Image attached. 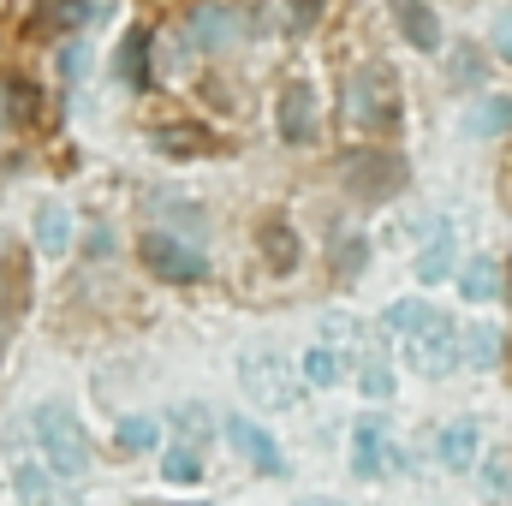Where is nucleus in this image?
Instances as JSON below:
<instances>
[{"instance_id": "473e14b6", "label": "nucleus", "mask_w": 512, "mask_h": 506, "mask_svg": "<svg viewBox=\"0 0 512 506\" xmlns=\"http://www.w3.org/2000/svg\"><path fill=\"white\" fill-rule=\"evenodd\" d=\"M489 42H495V54H501V60H512V12H501V18H495Z\"/></svg>"}, {"instance_id": "2eb2a0df", "label": "nucleus", "mask_w": 512, "mask_h": 506, "mask_svg": "<svg viewBox=\"0 0 512 506\" xmlns=\"http://www.w3.org/2000/svg\"><path fill=\"white\" fill-rule=\"evenodd\" d=\"M0 96H6V120H12V126H36V120H42V96H36L30 78L6 72V78H0Z\"/></svg>"}, {"instance_id": "4468645a", "label": "nucleus", "mask_w": 512, "mask_h": 506, "mask_svg": "<svg viewBox=\"0 0 512 506\" xmlns=\"http://www.w3.org/2000/svg\"><path fill=\"white\" fill-rule=\"evenodd\" d=\"M459 292H465L471 304H489V298H501V292H507V274H501V262H495V256H471V262L459 268Z\"/></svg>"}, {"instance_id": "5701e85b", "label": "nucleus", "mask_w": 512, "mask_h": 506, "mask_svg": "<svg viewBox=\"0 0 512 506\" xmlns=\"http://www.w3.org/2000/svg\"><path fill=\"white\" fill-rule=\"evenodd\" d=\"M304 381H310V387H340V381H346V358L316 340V346L304 352Z\"/></svg>"}, {"instance_id": "f704fd0d", "label": "nucleus", "mask_w": 512, "mask_h": 506, "mask_svg": "<svg viewBox=\"0 0 512 506\" xmlns=\"http://www.w3.org/2000/svg\"><path fill=\"white\" fill-rule=\"evenodd\" d=\"M185 506H203V501H185Z\"/></svg>"}, {"instance_id": "423d86ee", "label": "nucleus", "mask_w": 512, "mask_h": 506, "mask_svg": "<svg viewBox=\"0 0 512 506\" xmlns=\"http://www.w3.org/2000/svg\"><path fill=\"white\" fill-rule=\"evenodd\" d=\"M405 358H411L417 376H453V370L465 364V346H459V328L447 322V310H441L423 334L405 340Z\"/></svg>"}, {"instance_id": "f8f14e48", "label": "nucleus", "mask_w": 512, "mask_h": 506, "mask_svg": "<svg viewBox=\"0 0 512 506\" xmlns=\"http://www.w3.org/2000/svg\"><path fill=\"white\" fill-rule=\"evenodd\" d=\"M483 459V429L471 423V417H453L447 429H441V465L447 471H471Z\"/></svg>"}, {"instance_id": "6e6552de", "label": "nucleus", "mask_w": 512, "mask_h": 506, "mask_svg": "<svg viewBox=\"0 0 512 506\" xmlns=\"http://www.w3.org/2000/svg\"><path fill=\"white\" fill-rule=\"evenodd\" d=\"M387 471H399V453H393V441H387V417L370 411V417L352 429V477H358V483H382Z\"/></svg>"}, {"instance_id": "20e7f679", "label": "nucleus", "mask_w": 512, "mask_h": 506, "mask_svg": "<svg viewBox=\"0 0 512 506\" xmlns=\"http://www.w3.org/2000/svg\"><path fill=\"white\" fill-rule=\"evenodd\" d=\"M239 381H245V393H251L262 411H292L298 405V370L274 346H251L239 358Z\"/></svg>"}, {"instance_id": "39448f33", "label": "nucleus", "mask_w": 512, "mask_h": 506, "mask_svg": "<svg viewBox=\"0 0 512 506\" xmlns=\"http://www.w3.org/2000/svg\"><path fill=\"white\" fill-rule=\"evenodd\" d=\"M137 262H143L155 280H173V286H191V280L209 274L203 251L185 245V239H173V233H143V239H137Z\"/></svg>"}, {"instance_id": "a211bd4d", "label": "nucleus", "mask_w": 512, "mask_h": 506, "mask_svg": "<svg viewBox=\"0 0 512 506\" xmlns=\"http://www.w3.org/2000/svg\"><path fill=\"white\" fill-rule=\"evenodd\" d=\"M90 18H96L90 0H48V6H36L30 30H78V24H90Z\"/></svg>"}, {"instance_id": "cd10ccee", "label": "nucleus", "mask_w": 512, "mask_h": 506, "mask_svg": "<svg viewBox=\"0 0 512 506\" xmlns=\"http://www.w3.org/2000/svg\"><path fill=\"white\" fill-rule=\"evenodd\" d=\"M173 429H179L185 447L203 453V441H209V411H203V405H185V411H173Z\"/></svg>"}, {"instance_id": "7c9ffc66", "label": "nucleus", "mask_w": 512, "mask_h": 506, "mask_svg": "<svg viewBox=\"0 0 512 506\" xmlns=\"http://www.w3.org/2000/svg\"><path fill=\"white\" fill-rule=\"evenodd\" d=\"M483 78V54L477 48H459L453 54V84H477Z\"/></svg>"}, {"instance_id": "dca6fc26", "label": "nucleus", "mask_w": 512, "mask_h": 506, "mask_svg": "<svg viewBox=\"0 0 512 506\" xmlns=\"http://www.w3.org/2000/svg\"><path fill=\"white\" fill-rule=\"evenodd\" d=\"M453 227H447V221H441V227H435V233H429V245H423V256H417V280H423V286H435V280H447V274H453Z\"/></svg>"}, {"instance_id": "72a5a7b5", "label": "nucleus", "mask_w": 512, "mask_h": 506, "mask_svg": "<svg viewBox=\"0 0 512 506\" xmlns=\"http://www.w3.org/2000/svg\"><path fill=\"white\" fill-rule=\"evenodd\" d=\"M358 262H364V239H346L340 245V274H358Z\"/></svg>"}, {"instance_id": "9d476101", "label": "nucleus", "mask_w": 512, "mask_h": 506, "mask_svg": "<svg viewBox=\"0 0 512 506\" xmlns=\"http://www.w3.org/2000/svg\"><path fill=\"white\" fill-rule=\"evenodd\" d=\"M274 126H280V143H310L316 137V90L310 84H286L280 108H274Z\"/></svg>"}, {"instance_id": "f03ea898", "label": "nucleus", "mask_w": 512, "mask_h": 506, "mask_svg": "<svg viewBox=\"0 0 512 506\" xmlns=\"http://www.w3.org/2000/svg\"><path fill=\"white\" fill-rule=\"evenodd\" d=\"M399 114H405V102H399V78L387 72V66H358L352 78H346V120L358 131H399Z\"/></svg>"}, {"instance_id": "a878e982", "label": "nucleus", "mask_w": 512, "mask_h": 506, "mask_svg": "<svg viewBox=\"0 0 512 506\" xmlns=\"http://www.w3.org/2000/svg\"><path fill=\"white\" fill-rule=\"evenodd\" d=\"M161 477H167V483H197V477H203V453L179 441V447L161 459Z\"/></svg>"}, {"instance_id": "4be33fe9", "label": "nucleus", "mask_w": 512, "mask_h": 506, "mask_svg": "<svg viewBox=\"0 0 512 506\" xmlns=\"http://www.w3.org/2000/svg\"><path fill=\"white\" fill-rule=\"evenodd\" d=\"M256 239H262V256H268L280 274H286V268H298V233H292L286 221H262V233H256Z\"/></svg>"}, {"instance_id": "ddd939ff", "label": "nucleus", "mask_w": 512, "mask_h": 506, "mask_svg": "<svg viewBox=\"0 0 512 506\" xmlns=\"http://www.w3.org/2000/svg\"><path fill=\"white\" fill-rule=\"evenodd\" d=\"M114 72H120V84H126L131 96H143V90H149V30H143V24H131V30H126Z\"/></svg>"}, {"instance_id": "f3484780", "label": "nucleus", "mask_w": 512, "mask_h": 506, "mask_svg": "<svg viewBox=\"0 0 512 506\" xmlns=\"http://www.w3.org/2000/svg\"><path fill=\"white\" fill-rule=\"evenodd\" d=\"M471 137H507L512 131V96H477V108L465 114Z\"/></svg>"}, {"instance_id": "aec40b11", "label": "nucleus", "mask_w": 512, "mask_h": 506, "mask_svg": "<svg viewBox=\"0 0 512 506\" xmlns=\"http://www.w3.org/2000/svg\"><path fill=\"white\" fill-rule=\"evenodd\" d=\"M435 316H441L435 304H423V298H399V304H387L382 322L393 328V334H399V340H411V334H423V328H429Z\"/></svg>"}, {"instance_id": "b1692460", "label": "nucleus", "mask_w": 512, "mask_h": 506, "mask_svg": "<svg viewBox=\"0 0 512 506\" xmlns=\"http://www.w3.org/2000/svg\"><path fill=\"white\" fill-rule=\"evenodd\" d=\"M12 483H18L24 506H66V501H60V489H54V471H48V465H42V471H36V465H18V477H12Z\"/></svg>"}, {"instance_id": "c756f323", "label": "nucleus", "mask_w": 512, "mask_h": 506, "mask_svg": "<svg viewBox=\"0 0 512 506\" xmlns=\"http://www.w3.org/2000/svg\"><path fill=\"white\" fill-rule=\"evenodd\" d=\"M358 387H364L370 399H393V370H387L382 358H364V370H358Z\"/></svg>"}, {"instance_id": "2f4dec72", "label": "nucleus", "mask_w": 512, "mask_h": 506, "mask_svg": "<svg viewBox=\"0 0 512 506\" xmlns=\"http://www.w3.org/2000/svg\"><path fill=\"white\" fill-rule=\"evenodd\" d=\"M322 6H328V0H286V18H292L298 30H310V24L322 18Z\"/></svg>"}, {"instance_id": "1a4fd4ad", "label": "nucleus", "mask_w": 512, "mask_h": 506, "mask_svg": "<svg viewBox=\"0 0 512 506\" xmlns=\"http://www.w3.org/2000/svg\"><path fill=\"white\" fill-rule=\"evenodd\" d=\"M227 441L251 459L262 477H286V459H280V441L262 429V423H251V417H227Z\"/></svg>"}, {"instance_id": "412c9836", "label": "nucleus", "mask_w": 512, "mask_h": 506, "mask_svg": "<svg viewBox=\"0 0 512 506\" xmlns=\"http://www.w3.org/2000/svg\"><path fill=\"white\" fill-rule=\"evenodd\" d=\"M459 346H465V364H471V370H495V364H501V334H495L489 322L465 328V334H459Z\"/></svg>"}, {"instance_id": "7ed1b4c3", "label": "nucleus", "mask_w": 512, "mask_h": 506, "mask_svg": "<svg viewBox=\"0 0 512 506\" xmlns=\"http://www.w3.org/2000/svg\"><path fill=\"white\" fill-rule=\"evenodd\" d=\"M405 155H393L382 143H370V149H352L346 161H340V179H346V191L358 197V203H387V197H399L405 191Z\"/></svg>"}, {"instance_id": "393cba45", "label": "nucleus", "mask_w": 512, "mask_h": 506, "mask_svg": "<svg viewBox=\"0 0 512 506\" xmlns=\"http://www.w3.org/2000/svg\"><path fill=\"white\" fill-rule=\"evenodd\" d=\"M155 149H161V155H203V149H209V137H203V131H191V126H161V131H155Z\"/></svg>"}, {"instance_id": "c85d7f7f", "label": "nucleus", "mask_w": 512, "mask_h": 506, "mask_svg": "<svg viewBox=\"0 0 512 506\" xmlns=\"http://www.w3.org/2000/svg\"><path fill=\"white\" fill-rule=\"evenodd\" d=\"M155 435H161L155 417H126V423H120V447H126V453H149Z\"/></svg>"}, {"instance_id": "f257e3e1", "label": "nucleus", "mask_w": 512, "mask_h": 506, "mask_svg": "<svg viewBox=\"0 0 512 506\" xmlns=\"http://www.w3.org/2000/svg\"><path fill=\"white\" fill-rule=\"evenodd\" d=\"M30 429H36V447H42V465L60 477V483H78L84 471H90V429L66 411V405H42L36 417H30Z\"/></svg>"}, {"instance_id": "9b49d317", "label": "nucleus", "mask_w": 512, "mask_h": 506, "mask_svg": "<svg viewBox=\"0 0 512 506\" xmlns=\"http://www.w3.org/2000/svg\"><path fill=\"white\" fill-rule=\"evenodd\" d=\"M387 6H393V24H399V36H405L411 48L441 54V18H435L429 0H387Z\"/></svg>"}, {"instance_id": "6ab92c4d", "label": "nucleus", "mask_w": 512, "mask_h": 506, "mask_svg": "<svg viewBox=\"0 0 512 506\" xmlns=\"http://www.w3.org/2000/svg\"><path fill=\"white\" fill-rule=\"evenodd\" d=\"M36 245H42V256H60L72 245V215L60 203H42L36 209Z\"/></svg>"}, {"instance_id": "bb28decb", "label": "nucleus", "mask_w": 512, "mask_h": 506, "mask_svg": "<svg viewBox=\"0 0 512 506\" xmlns=\"http://www.w3.org/2000/svg\"><path fill=\"white\" fill-rule=\"evenodd\" d=\"M483 495L489 501H512V459L507 453H489L483 459Z\"/></svg>"}, {"instance_id": "0eeeda50", "label": "nucleus", "mask_w": 512, "mask_h": 506, "mask_svg": "<svg viewBox=\"0 0 512 506\" xmlns=\"http://www.w3.org/2000/svg\"><path fill=\"white\" fill-rule=\"evenodd\" d=\"M245 30H251V18H245L239 6L209 0V6H197V12L179 24V42H191V48H233Z\"/></svg>"}]
</instances>
